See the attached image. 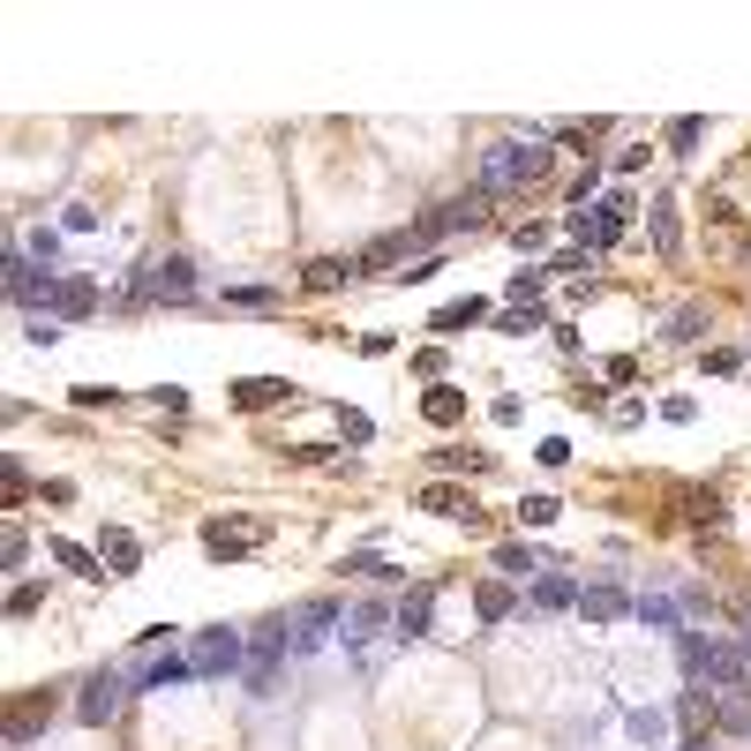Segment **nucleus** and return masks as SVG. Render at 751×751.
Listing matches in <instances>:
<instances>
[{"instance_id": "6ab92c4d", "label": "nucleus", "mask_w": 751, "mask_h": 751, "mask_svg": "<svg viewBox=\"0 0 751 751\" xmlns=\"http://www.w3.org/2000/svg\"><path fill=\"white\" fill-rule=\"evenodd\" d=\"M534 609H579V586L564 572H534Z\"/></svg>"}, {"instance_id": "39448f33", "label": "nucleus", "mask_w": 751, "mask_h": 751, "mask_svg": "<svg viewBox=\"0 0 751 751\" xmlns=\"http://www.w3.org/2000/svg\"><path fill=\"white\" fill-rule=\"evenodd\" d=\"M338 624H346V609H338L331 594H316V601H301V609L286 617V631H293V654H316V646H324V639H331Z\"/></svg>"}, {"instance_id": "2eb2a0df", "label": "nucleus", "mask_w": 751, "mask_h": 751, "mask_svg": "<svg viewBox=\"0 0 751 751\" xmlns=\"http://www.w3.org/2000/svg\"><path fill=\"white\" fill-rule=\"evenodd\" d=\"M631 617H639V624H654V631H692V624H684V601H668L662 586H646Z\"/></svg>"}, {"instance_id": "58836bf2", "label": "nucleus", "mask_w": 751, "mask_h": 751, "mask_svg": "<svg viewBox=\"0 0 751 751\" xmlns=\"http://www.w3.org/2000/svg\"><path fill=\"white\" fill-rule=\"evenodd\" d=\"M151 406H166V414H181V406H188V391H181V383H159V391H151Z\"/></svg>"}, {"instance_id": "4468645a", "label": "nucleus", "mask_w": 751, "mask_h": 751, "mask_svg": "<svg viewBox=\"0 0 751 751\" xmlns=\"http://www.w3.org/2000/svg\"><path fill=\"white\" fill-rule=\"evenodd\" d=\"M279 399H293L286 375H249V383H233V406H241V414H263V406H279Z\"/></svg>"}, {"instance_id": "a878e982", "label": "nucleus", "mask_w": 751, "mask_h": 751, "mask_svg": "<svg viewBox=\"0 0 751 751\" xmlns=\"http://www.w3.org/2000/svg\"><path fill=\"white\" fill-rule=\"evenodd\" d=\"M353 271H361V263H338V255H316V263H308V286H316V293H331V286H346Z\"/></svg>"}, {"instance_id": "5701e85b", "label": "nucleus", "mask_w": 751, "mask_h": 751, "mask_svg": "<svg viewBox=\"0 0 751 751\" xmlns=\"http://www.w3.org/2000/svg\"><path fill=\"white\" fill-rule=\"evenodd\" d=\"M714 721H721V729H744V737H751V684H744V692H721V699H714Z\"/></svg>"}, {"instance_id": "ea45409f", "label": "nucleus", "mask_w": 751, "mask_h": 751, "mask_svg": "<svg viewBox=\"0 0 751 751\" xmlns=\"http://www.w3.org/2000/svg\"><path fill=\"white\" fill-rule=\"evenodd\" d=\"M684 751H707V744H699V737H692V744H684Z\"/></svg>"}, {"instance_id": "4be33fe9", "label": "nucleus", "mask_w": 751, "mask_h": 751, "mask_svg": "<svg viewBox=\"0 0 751 751\" xmlns=\"http://www.w3.org/2000/svg\"><path fill=\"white\" fill-rule=\"evenodd\" d=\"M90 308H98V293H90L84 279H61V293H53V324H61V316H90Z\"/></svg>"}, {"instance_id": "6e6552de", "label": "nucleus", "mask_w": 751, "mask_h": 751, "mask_svg": "<svg viewBox=\"0 0 751 751\" xmlns=\"http://www.w3.org/2000/svg\"><path fill=\"white\" fill-rule=\"evenodd\" d=\"M263 542H271V519H210V526H204V548H210V556H226V564L249 556V548H263Z\"/></svg>"}, {"instance_id": "a19ab883", "label": "nucleus", "mask_w": 751, "mask_h": 751, "mask_svg": "<svg viewBox=\"0 0 751 751\" xmlns=\"http://www.w3.org/2000/svg\"><path fill=\"white\" fill-rule=\"evenodd\" d=\"M744 654H751V639H744Z\"/></svg>"}, {"instance_id": "f704fd0d", "label": "nucleus", "mask_w": 751, "mask_h": 751, "mask_svg": "<svg viewBox=\"0 0 751 751\" xmlns=\"http://www.w3.org/2000/svg\"><path fill=\"white\" fill-rule=\"evenodd\" d=\"M654 241L676 249V204H654Z\"/></svg>"}, {"instance_id": "9d476101", "label": "nucleus", "mask_w": 751, "mask_h": 751, "mask_svg": "<svg viewBox=\"0 0 751 751\" xmlns=\"http://www.w3.org/2000/svg\"><path fill=\"white\" fill-rule=\"evenodd\" d=\"M293 654V631H286V617H279V624H263L249 639V684L255 692H271V676H279V662H286Z\"/></svg>"}, {"instance_id": "a211bd4d", "label": "nucleus", "mask_w": 751, "mask_h": 751, "mask_svg": "<svg viewBox=\"0 0 751 751\" xmlns=\"http://www.w3.org/2000/svg\"><path fill=\"white\" fill-rule=\"evenodd\" d=\"M346 624H353L346 639H369V631H383V624L399 631V609H391V601H353V609H346Z\"/></svg>"}, {"instance_id": "0eeeda50", "label": "nucleus", "mask_w": 751, "mask_h": 751, "mask_svg": "<svg viewBox=\"0 0 751 751\" xmlns=\"http://www.w3.org/2000/svg\"><path fill=\"white\" fill-rule=\"evenodd\" d=\"M489 218V188H474V196H459V204H444V210H428L414 226V241H444V233H474Z\"/></svg>"}, {"instance_id": "2f4dec72", "label": "nucleus", "mask_w": 751, "mask_h": 751, "mask_svg": "<svg viewBox=\"0 0 751 751\" xmlns=\"http://www.w3.org/2000/svg\"><path fill=\"white\" fill-rule=\"evenodd\" d=\"M556 511H564V503H556V497H526V503H519V519H526V526H548Z\"/></svg>"}, {"instance_id": "f3484780", "label": "nucleus", "mask_w": 751, "mask_h": 751, "mask_svg": "<svg viewBox=\"0 0 751 751\" xmlns=\"http://www.w3.org/2000/svg\"><path fill=\"white\" fill-rule=\"evenodd\" d=\"M474 609H481V624H503V617L519 609V594H511L503 579H481V586H474Z\"/></svg>"}, {"instance_id": "aec40b11", "label": "nucleus", "mask_w": 751, "mask_h": 751, "mask_svg": "<svg viewBox=\"0 0 751 751\" xmlns=\"http://www.w3.org/2000/svg\"><path fill=\"white\" fill-rule=\"evenodd\" d=\"M481 316H489V301H474V293H466V301H451V308H436V324H428V331L459 338L466 324H481Z\"/></svg>"}, {"instance_id": "7c9ffc66", "label": "nucleus", "mask_w": 751, "mask_h": 751, "mask_svg": "<svg viewBox=\"0 0 751 751\" xmlns=\"http://www.w3.org/2000/svg\"><path fill=\"white\" fill-rule=\"evenodd\" d=\"M542 286H548V271H511V308H526Z\"/></svg>"}, {"instance_id": "ddd939ff", "label": "nucleus", "mask_w": 751, "mask_h": 751, "mask_svg": "<svg viewBox=\"0 0 751 751\" xmlns=\"http://www.w3.org/2000/svg\"><path fill=\"white\" fill-rule=\"evenodd\" d=\"M436 624V586H406V601H399V631L391 639H428Z\"/></svg>"}, {"instance_id": "20e7f679", "label": "nucleus", "mask_w": 751, "mask_h": 751, "mask_svg": "<svg viewBox=\"0 0 751 751\" xmlns=\"http://www.w3.org/2000/svg\"><path fill=\"white\" fill-rule=\"evenodd\" d=\"M128 692H135L128 668H98V676L84 684V699H76V721H84V729H106V721L128 707Z\"/></svg>"}, {"instance_id": "cd10ccee", "label": "nucleus", "mask_w": 751, "mask_h": 751, "mask_svg": "<svg viewBox=\"0 0 751 751\" xmlns=\"http://www.w3.org/2000/svg\"><path fill=\"white\" fill-rule=\"evenodd\" d=\"M346 572H361V579H375V586H391V579H399V564H391V556H375V548L346 556Z\"/></svg>"}, {"instance_id": "f8f14e48", "label": "nucleus", "mask_w": 751, "mask_h": 751, "mask_svg": "<svg viewBox=\"0 0 751 751\" xmlns=\"http://www.w3.org/2000/svg\"><path fill=\"white\" fill-rule=\"evenodd\" d=\"M98 564H106V579H128V572L143 564V542H135L128 526H106V534H98Z\"/></svg>"}, {"instance_id": "f03ea898", "label": "nucleus", "mask_w": 751, "mask_h": 751, "mask_svg": "<svg viewBox=\"0 0 751 751\" xmlns=\"http://www.w3.org/2000/svg\"><path fill=\"white\" fill-rule=\"evenodd\" d=\"M188 293H196V263H188V255H151V263L121 286V301L128 308H151V301H188Z\"/></svg>"}, {"instance_id": "412c9836", "label": "nucleus", "mask_w": 751, "mask_h": 751, "mask_svg": "<svg viewBox=\"0 0 751 751\" xmlns=\"http://www.w3.org/2000/svg\"><path fill=\"white\" fill-rule=\"evenodd\" d=\"M421 414L436 421V428H451V421L466 414V399H459V391H451V383H428V399H421Z\"/></svg>"}, {"instance_id": "1a4fd4ad", "label": "nucleus", "mask_w": 751, "mask_h": 751, "mask_svg": "<svg viewBox=\"0 0 751 751\" xmlns=\"http://www.w3.org/2000/svg\"><path fill=\"white\" fill-rule=\"evenodd\" d=\"M8 293H15V308H39V316H53V293H61V279H53V271H39L31 255H8Z\"/></svg>"}, {"instance_id": "c85d7f7f", "label": "nucleus", "mask_w": 751, "mask_h": 751, "mask_svg": "<svg viewBox=\"0 0 751 751\" xmlns=\"http://www.w3.org/2000/svg\"><path fill=\"white\" fill-rule=\"evenodd\" d=\"M699 135H707V121H699V113H684V121H668V151H684V159H692V151H699Z\"/></svg>"}, {"instance_id": "f257e3e1", "label": "nucleus", "mask_w": 751, "mask_h": 751, "mask_svg": "<svg viewBox=\"0 0 751 751\" xmlns=\"http://www.w3.org/2000/svg\"><path fill=\"white\" fill-rule=\"evenodd\" d=\"M542 173H548V143L526 135V143H497V151L481 159V181H474V188L503 196V188H526V181H542Z\"/></svg>"}, {"instance_id": "7ed1b4c3", "label": "nucleus", "mask_w": 751, "mask_h": 751, "mask_svg": "<svg viewBox=\"0 0 751 751\" xmlns=\"http://www.w3.org/2000/svg\"><path fill=\"white\" fill-rule=\"evenodd\" d=\"M233 668H249V639L226 624H210L188 639V676H233Z\"/></svg>"}, {"instance_id": "e433bc0d", "label": "nucleus", "mask_w": 751, "mask_h": 751, "mask_svg": "<svg viewBox=\"0 0 751 751\" xmlns=\"http://www.w3.org/2000/svg\"><path fill=\"white\" fill-rule=\"evenodd\" d=\"M436 466H466V474H481V466H489V451H436Z\"/></svg>"}, {"instance_id": "b1692460", "label": "nucleus", "mask_w": 751, "mask_h": 751, "mask_svg": "<svg viewBox=\"0 0 751 751\" xmlns=\"http://www.w3.org/2000/svg\"><path fill=\"white\" fill-rule=\"evenodd\" d=\"M53 564H61V572H84V579H106L98 548H76V542H53Z\"/></svg>"}, {"instance_id": "393cba45", "label": "nucleus", "mask_w": 751, "mask_h": 751, "mask_svg": "<svg viewBox=\"0 0 751 751\" xmlns=\"http://www.w3.org/2000/svg\"><path fill=\"white\" fill-rule=\"evenodd\" d=\"M406 249H414V233H383V241H369V249H361V271H383V263H399Z\"/></svg>"}, {"instance_id": "473e14b6", "label": "nucleus", "mask_w": 751, "mask_h": 751, "mask_svg": "<svg viewBox=\"0 0 751 751\" xmlns=\"http://www.w3.org/2000/svg\"><path fill=\"white\" fill-rule=\"evenodd\" d=\"M338 428H346V444H369V436H375L369 414H353V406H338Z\"/></svg>"}, {"instance_id": "4c0bfd02", "label": "nucleus", "mask_w": 751, "mask_h": 751, "mask_svg": "<svg viewBox=\"0 0 751 751\" xmlns=\"http://www.w3.org/2000/svg\"><path fill=\"white\" fill-rule=\"evenodd\" d=\"M692 519H699V526H721V497H714V489H707V497H692Z\"/></svg>"}, {"instance_id": "c756f323", "label": "nucleus", "mask_w": 751, "mask_h": 751, "mask_svg": "<svg viewBox=\"0 0 751 751\" xmlns=\"http://www.w3.org/2000/svg\"><path fill=\"white\" fill-rule=\"evenodd\" d=\"M676 721H684V729H707V721H714V699H707V692H684V699H676Z\"/></svg>"}, {"instance_id": "423d86ee", "label": "nucleus", "mask_w": 751, "mask_h": 751, "mask_svg": "<svg viewBox=\"0 0 751 751\" xmlns=\"http://www.w3.org/2000/svg\"><path fill=\"white\" fill-rule=\"evenodd\" d=\"M624 196H609V204H594V210H572V241L579 249H617L624 241Z\"/></svg>"}, {"instance_id": "c9c22d12", "label": "nucleus", "mask_w": 751, "mask_h": 751, "mask_svg": "<svg viewBox=\"0 0 751 751\" xmlns=\"http://www.w3.org/2000/svg\"><path fill=\"white\" fill-rule=\"evenodd\" d=\"M668 338H676V346H692V338H699V308H676V324H668Z\"/></svg>"}, {"instance_id": "72a5a7b5", "label": "nucleus", "mask_w": 751, "mask_h": 751, "mask_svg": "<svg viewBox=\"0 0 751 751\" xmlns=\"http://www.w3.org/2000/svg\"><path fill=\"white\" fill-rule=\"evenodd\" d=\"M226 301H233V308H271L279 293H271V286H233V293H226Z\"/></svg>"}, {"instance_id": "9b49d317", "label": "nucleus", "mask_w": 751, "mask_h": 751, "mask_svg": "<svg viewBox=\"0 0 751 751\" xmlns=\"http://www.w3.org/2000/svg\"><path fill=\"white\" fill-rule=\"evenodd\" d=\"M631 609H639V601H631V594H624L617 579H594V586H579V617H586V624H624Z\"/></svg>"}, {"instance_id": "dca6fc26", "label": "nucleus", "mask_w": 751, "mask_h": 751, "mask_svg": "<svg viewBox=\"0 0 751 751\" xmlns=\"http://www.w3.org/2000/svg\"><path fill=\"white\" fill-rule=\"evenodd\" d=\"M421 511H436V519H466V526H481V511L459 497V489H444V481H428L421 489Z\"/></svg>"}, {"instance_id": "bb28decb", "label": "nucleus", "mask_w": 751, "mask_h": 751, "mask_svg": "<svg viewBox=\"0 0 751 751\" xmlns=\"http://www.w3.org/2000/svg\"><path fill=\"white\" fill-rule=\"evenodd\" d=\"M497 572H511V579H526V572H542V556H534L526 542H503V548H497Z\"/></svg>"}]
</instances>
